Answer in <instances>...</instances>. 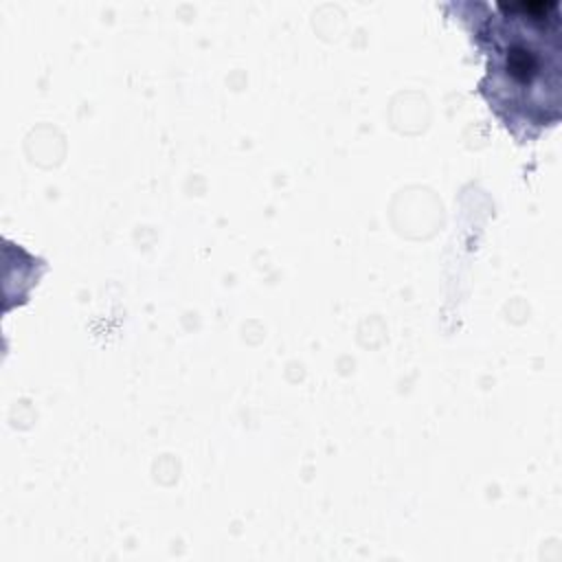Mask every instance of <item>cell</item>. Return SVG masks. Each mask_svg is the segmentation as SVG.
Here are the masks:
<instances>
[{"instance_id":"obj_1","label":"cell","mask_w":562,"mask_h":562,"mask_svg":"<svg viewBox=\"0 0 562 562\" xmlns=\"http://www.w3.org/2000/svg\"><path fill=\"white\" fill-rule=\"evenodd\" d=\"M472 37L485 53L479 92L518 138L531 140L560 119L562 18L558 0L465 2Z\"/></svg>"}]
</instances>
